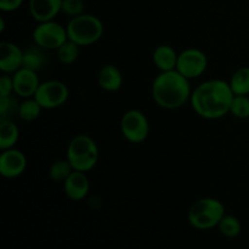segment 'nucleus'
<instances>
[{
  "label": "nucleus",
  "mask_w": 249,
  "mask_h": 249,
  "mask_svg": "<svg viewBox=\"0 0 249 249\" xmlns=\"http://www.w3.org/2000/svg\"><path fill=\"white\" fill-rule=\"evenodd\" d=\"M233 96L230 83L224 79H209L192 90L190 104L197 116L215 121L230 113Z\"/></svg>",
  "instance_id": "f257e3e1"
},
{
  "label": "nucleus",
  "mask_w": 249,
  "mask_h": 249,
  "mask_svg": "<svg viewBox=\"0 0 249 249\" xmlns=\"http://www.w3.org/2000/svg\"><path fill=\"white\" fill-rule=\"evenodd\" d=\"M191 94L190 79L177 70L160 72L156 75L151 87V95L155 104L169 111L181 108L190 101Z\"/></svg>",
  "instance_id": "f03ea898"
},
{
  "label": "nucleus",
  "mask_w": 249,
  "mask_h": 249,
  "mask_svg": "<svg viewBox=\"0 0 249 249\" xmlns=\"http://www.w3.org/2000/svg\"><path fill=\"white\" fill-rule=\"evenodd\" d=\"M225 214V206L223 202L213 197H203L197 199L190 207L187 220L192 228L206 231L218 228Z\"/></svg>",
  "instance_id": "7ed1b4c3"
},
{
  "label": "nucleus",
  "mask_w": 249,
  "mask_h": 249,
  "mask_svg": "<svg viewBox=\"0 0 249 249\" xmlns=\"http://www.w3.org/2000/svg\"><path fill=\"white\" fill-rule=\"evenodd\" d=\"M100 152L94 139L85 134H79L70 141L67 147V160L73 169L88 173L94 169L99 162Z\"/></svg>",
  "instance_id": "20e7f679"
},
{
  "label": "nucleus",
  "mask_w": 249,
  "mask_h": 249,
  "mask_svg": "<svg viewBox=\"0 0 249 249\" xmlns=\"http://www.w3.org/2000/svg\"><path fill=\"white\" fill-rule=\"evenodd\" d=\"M68 39L79 46L95 44L104 36L105 27L101 19L92 14H83L73 17L66 26Z\"/></svg>",
  "instance_id": "39448f33"
},
{
  "label": "nucleus",
  "mask_w": 249,
  "mask_h": 249,
  "mask_svg": "<svg viewBox=\"0 0 249 249\" xmlns=\"http://www.w3.org/2000/svg\"><path fill=\"white\" fill-rule=\"evenodd\" d=\"M121 131L130 143H141L148 138L150 122L140 109H129L121 118Z\"/></svg>",
  "instance_id": "423d86ee"
},
{
  "label": "nucleus",
  "mask_w": 249,
  "mask_h": 249,
  "mask_svg": "<svg viewBox=\"0 0 249 249\" xmlns=\"http://www.w3.org/2000/svg\"><path fill=\"white\" fill-rule=\"evenodd\" d=\"M32 36L34 44L44 50H57L63 43L68 40L66 27L56 22L55 19L38 23Z\"/></svg>",
  "instance_id": "0eeeda50"
},
{
  "label": "nucleus",
  "mask_w": 249,
  "mask_h": 249,
  "mask_svg": "<svg viewBox=\"0 0 249 249\" xmlns=\"http://www.w3.org/2000/svg\"><path fill=\"white\" fill-rule=\"evenodd\" d=\"M70 97L68 87L61 80L51 79L41 82L36 90L34 99L43 109H55L63 106Z\"/></svg>",
  "instance_id": "6e6552de"
},
{
  "label": "nucleus",
  "mask_w": 249,
  "mask_h": 249,
  "mask_svg": "<svg viewBox=\"0 0 249 249\" xmlns=\"http://www.w3.org/2000/svg\"><path fill=\"white\" fill-rule=\"evenodd\" d=\"M208 68V57L197 48H187L179 53L177 71L187 79H195L204 74Z\"/></svg>",
  "instance_id": "1a4fd4ad"
},
{
  "label": "nucleus",
  "mask_w": 249,
  "mask_h": 249,
  "mask_svg": "<svg viewBox=\"0 0 249 249\" xmlns=\"http://www.w3.org/2000/svg\"><path fill=\"white\" fill-rule=\"evenodd\" d=\"M27 168V157L21 150L9 148L0 155V174L5 179H16L21 177Z\"/></svg>",
  "instance_id": "9d476101"
},
{
  "label": "nucleus",
  "mask_w": 249,
  "mask_h": 249,
  "mask_svg": "<svg viewBox=\"0 0 249 249\" xmlns=\"http://www.w3.org/2000/svg\"><path fill=\"white\" fill-rule=\"evenodd\" d=\"M12 80H14V94L21 99L34 97L41 83L38 72L24 67L12 73Z\"/></svg>",
  "instance_id": "9b49d317"
},
{
  "label": "nucleus",
  "mask_w": 249,
  "mask_h": 249,
  "mask_svg": "<svg viewBox=\"0 0 249 249\" xmlns=\"http://www.w3.org/2000/svg\"><path fill=\"white\" fill-rule=\"evenodd\" d=\"M23 66V50L11 41L0 43V71L11 74Z\"/></svg>",
  "instance_id": "f8f14e48"
},
{
  "label": "nucleus",
  "mask_w": 249,
  "mask_h": 249,
  "mask_svg": "<svg viewBox=\"0 0 249 249\" xmlns=\"http://www.w3.org/2000/svg\"><path fill=\"white\" fill-rule=\"evenodd\" d=\"M63 191L71 201L79 202L87 198L90 191V181L87 173L73 170L63 182Z\"/></svg>",
  "instance_id": "ddd939ff"
},
{
  "label": "nucleus",
  "mask_w": 249,
  "mask_h": 249,
  "mask_svg": "<svg viewBox=\"0 0 249 249\" xmlns=\"http://www.w3.org/2000/svg\"><path fill=\"white\" fill-rule=\"evenodd\" d=\"M63 0H29V12L38 23L53 21L61 12Z\"/></svg>",
  "instance_id": "4468645a"
},
{
  "label": "nucleus",
  "mask_w": 249,
  "mask_h": 249,
  "mask_svg": "<svg viewBox=\"0 0 249 249\" xmlns=\"http://www.w3.org/2000/svg\"><path fill=\"white\" fill-rule=\"evenodd\" d=\"M97 84L104 91H118L123 85V74L116 65L107 63L102 66L97 73Z\"/></svg>",
  "instance_id": "2eb2a0df"
},
{
  "label": "nucleus",
  "mask_w": 249,
  "mask_h": 249,
  "mask_svg": "<svg viewBox=\"0 0 249 249\" xmlns=\"http://www.w3.org/2000/svg\"><path fill=\"white\" fill-rule=\"evenodd\" d=\"M178 57H179V53L168 44L158 45L152 53L153 65L157 70H160V72L177 70Z\"/></svg>",
  "instance_id": "dca6fc26"
},
{
  "label": "nucleus",
  "mask_w": 249,
  "mask_h": 249,
  "mask_svg": "<svg viewBox=\"0 0 249 249\" xmlns=\"http://www.w3.org/2000/svg\"><path fill=\"white\" fill-rule=\"evenodd\" d=\"M45 51L46 50L36 45V44L33 46L27 48L26 50H23V66L22 67L36 71V72L43 70L44 66L46 65V61H48Z\"/></svg>",
  "instance_id": "f3484780"
},
{
  "label": "nucleus",
  "mask_w": 249,
  "mask_h": 249,
  "mask_svg": "<svg viewBox=\"0 0 249 249\" xmlns=\"http://www.w3.org/2000/svg\"><path fill=\"white\" fill-rule=\"evenodd\" d=\"M18 139L19 128L14 121H0V150L14 148Z\"/></svg>",
  "instance_id": "a211bd4d"
},
{
  "label": "nucleus",
  "mask_w": 249,
  "mask_h": 249,
  "mask_svg": "<svg viewBox=\"0 0 249 249\" xmlns=\"http://www.w3.org/2000/svg\"><path fill=\"white\" fill-rule=\"evenodd\" d=\"M229 83L235 95H249V67L238 68Z\"/></svg>",
  "instance_id": "6ab92c4d"
},
{
  "label": "nucleus",
  "mask_w": 249,
  "mask_h": 249,
  "mask_svg": "<svg viewBox=\"0 0 249 249\" xmlns=\"http://www.w3.org/2000/svg\"><path fill=\"white\" fill-rule=\"evenodd\" d=\"M41 109H43V107L39 105V102L34 97L23 99V101L19 102L18 117L23 122H33L36 118H39Z\"/></svg>",
  "instance_id": "aec40b11"
},
{
  "label": "nucleus",
  "mask_w": 249,
  "mask_h": 249,
  "mask_svg": "<svg viewBox=\"0 0 249 249\" xmlns=\"http://www.w3.org/2000/svg\"><path fill=\"white\" fill-rule=\"evenodd\" d=\"M57 53V58L62 65L70 66L78 60L80 53V46L75 44L74 41L68 39L66 43H63L60 48L56 50Z\"/></svg>",
  "instance_id": "412c9836"
},
{
  "label": "nucleus",
  "mask_w": 249,
  "mask_h": 249,
  "mask_svg": "<svg viewBox=\"0 0 249 249\" xmlns=\"http://www.w3.org/2000/svg\"><path fill=\"white\" fill-rule=\"evenodd\" d=\"M218 229L219 232L223 236H225V237L235 238L242 231V224H241L240 219L236 218L235 215L225 214L220 220V223H219Z\"/></svg>",
  "instance_id": "4be33fe9"
},
{
  "label": "nucleus",
  "mask_w": 249,
  "mask_h": 249,
  "mask_svg": "<svg viewBox=\"0 0 249 249\" xmlns=\"http://www.w3.org/2000/svg\"><path fill=\"white\" fill-rule=\"evenodd\" d=\"M73 167L70 160H58L53 162L49 168V177L55 182H65V180L73 173Z\"/></svg>",
  "instance_id": "5701e85b"
},
{
  "label": "nucleus",
  "mask_w": 249,
  "mask_h": 249,
  "mask_svg": "<svg viewBox=\"0 0 249 249\" xmlns=\"http://www.w3.org/2000/svg\"><path fill=\"white\" fill-rule=\"evenodd\" d=\"M19 104L14 95L0 96V121H14L18 116Z\"/></svg>",
  "instance_id": "b1692460"
},
{
  "label": "nucleus",
  "mask_w": 249,
  "mask_h": 249,
  "mask_svg": "<svg viewBox=\"0 0 249 249\" xmlns=\"http://www.w3.org/2000/svg\"><path fill=\"white\" fill-rule=\"evenodd\" d=\"M230 113L238 119L249 118L248 95H235L230 107Z\"/></svg>",
  "instance_id": "393cba45"
},
{
  "label": "nucleus",
  "mask_w": 249,
  "mask_h": 249,
  "mask_svg": "<svg viewBox=\"0 0 249 249\" xmlns=\"http://www.w3.org/2000/svg\"><path fill=\"white\" fill-rule=\"evenodd\" d=\"M84 9L85 5L83 0H63L61 12L73 18L84 14Z\"/></svg>",
  "instance_id": "a878e982"
},
{
  "label": "nucleus",
  "mask_w": 249,
  "mask_h": 249,
  "mask_svg": "<svg viewBox=\"0 0 249 249\" xmlns=\"http://www.w3.org/2000/svg\"><path fill=\"white\" fill-rule=\"evenodd\" d=\"M14 94V80L12 75L4 74L0 77V96H10Z\"/></svg>",
  "instance_id": "bb28decb"
},
{
  "label": "nucleus",
  "mask_w": 249,
  "mask_h": 249,
  "mask_svg": "<svg viewBox=\"0 0 249 249\" xmlns=\"http://www.w3.org/2000/svg\"><path fill=\"white\" fill-rule=\"evenodd\" d=\"M24 0H0V10L4 12H14L22 6Z\"/></svg>",
  "instance_id": "cd10ccee"
},
{
  "label": "nucleus",
  "mask_w": 249,
  "mask_h": 249,
  "mask_svg": "<svg viewBox=\"0 0 249 249\" xmlns=\"http://www.w3.org/2000/svg\"><path fill=\"white\" fill-rule=\"evenodd\" d=\"M5 31V19L4 17H0V33H4Z\"/></svg>",
  "instance_id": "c85d7f7f"
}]
</instances>
